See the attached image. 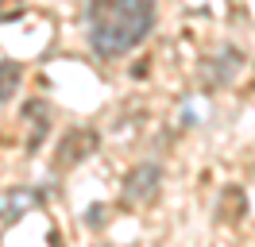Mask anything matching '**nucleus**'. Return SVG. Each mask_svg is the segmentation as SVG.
I'll list each match as a JSON object with an SVG mask.
<instances>
[{
	"mask_svg": "<svg viewBox=\"0 0 255 247\" xmlns=\"http://www.w3.org/2000/svg\"><path fill=\"white\" fill-rule=\"evenodd\" d=\"M155 27V0H89L85 35L101 58H124Z\"/></svg>",
	"mask_w": 255,
	"mask_h": 247,
	"instance_id": "f257e3e1",
	"label": "nucleus"
},
{
	"mask_svg": "<svg viewBox=\"0 0 255 247\" xmlns=\"http://www.w3.org/2000/svg\"><path fill=\"white\" fill-rule=\"evenodd\" d=\"M97 151V131L93 127H70L62 135V143H58V154H54V170H70L78 166V162H85L89 154Z\"/></svg>",
	"mask_w": 255,
	"mask_h": 247,
	"instance_id": "f03ea898",
	"label": "nucleus"
},
{
	"mask_svg": "<svg viewBox=\"0 0 255 247\" xmlns=\"http://www.w3.org/2000/svg\"><path fill=\"white\" fill-rule=\"evenodd\" d=\"M35 201H39V193H31V189H4L0 193V220H19Z\"/></svg>",
	"mask_w": 255,
	"mask_h": 247,
	"instance_id": "20e7f679",
	"label": "nucleus"
},
{
	"mask_svg": "<svg viewBox=\"0 0 255 247\" xmlns=\"http://www.w3.org/2000/svg\"><path fill=\"white\" fill-rule=\"evenodd\" d=\"M159 182H162V170L151 166V162H139L124 178V201L128 205H147V201L159 193Z\"/></svg>",
	"mask_w": 255,
	"mask_h": 247,
	"instance_id": "7ed1b4c3",
	"label": "nucleus"
},
{
	"mask_svg": "<svg viewBox=\"0 0 255 247\" xmlns=\"http://www.w3.org/2000/svg\"><path fill=\"white\" fill-rule=\"evenodd\" d=\"M19 62H12V58H4L0 62V101H8L12 93H16V85H19Z\"/></svg>",
	"mask_w": 255,
	"mask_h": 247,
	"instance_id": "39448f33",
	"label": "nucleus"
}]
</instances>
